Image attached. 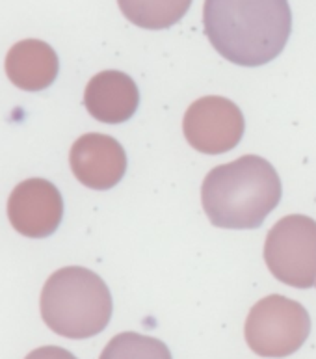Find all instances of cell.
I'll use <instances>...</instances> for the list:
<instances>
[{"label": "cell", "instance_id": "cell-5", "mask_svg": "<svg viewBox=\"0 0 316 359\" xmlns=\"http://www.w3.org/2000/svg\"><path fill=\"white\" fill-rule=\"evenodd\" d=\"M264 261L273 278L296 289H311L316 278V222L284 216L266 236Z\"/></svg>", "mask_w": 316, "mask_h": 359}, {"label": "cell", "instance_id": "cell-6", "mask_svg": "<svg viewBox=\"0 0 316 359\" xmlns=\"http://www.w3.org/2000/svg\"><path fill=\"white\" fill-rule=\"evenodd\" d=\"M240 108L226 97H201L184 114L182 130L193 149L205 155H221L235 149L244 136Z\"/></svg>", "mask_w": 316, "mask_h": 359}, {"label": "cell", "instance_id": "cell-8", "mask_svg": "<svg viewBox=\"0 0 316 359\" xmlns=\"http://www.w3.org/2000/svg\"><path fill=\"white\" fill-rule=\"evenodd\" d=\"M75 177L93 190H110L127 172V155L118 140L90 133L76 140L69 153Z\"/></svg>", "mask_w": 316, "mask_h": 359}, {"label": "cell", "instance_id": "cell-7", "mask_svg": "<svg viewBox=\"0 0 316 359\" xmlns=\"http://www.w3.org/2000/svg\"><path fill=\"white\" fill-rule=\"evenodd\" d=\"M8 218L13 229L28 238L50 236L64 218L62 194L47 179L19 182L8 199Z\"/></svg>", "mask_w": 316, "mask_h": 359}, {"label": "cell", "instance_id": "cell-10", "mask_svg": "<svg viewBox=\"0 0 316 359\" xmlns=\"http://www.w3.org/2000/svg\"><path fill=\"white\" fill-rule=\"evenodd\" d=\"M60 71L58 54L41 39H25L6 56V75L25 91H43L53 86Z\"/></svg>", "mask_w": 316, "mask_h": 359}, {"label": "cell", "instance_id": "cell-9", "mask_svg": "<svg viewBox=\"0 0 316 359\" xmlns=\"http://www.w3.org/2000/svg\"><path fill=\"white\" fill-rule=\"evenodd\" d=\"M139 104L136 82L127 73L108 69L97 73L84 91V107L91 118L108 125L129 121Z\"/></svg>", "mask_w": 316, "mask_h": 359}, {"label": "cell", "instance_id": "cell-11", "mask_svg": "<svg viewBox=\"0 0 316 359\" xmlns=\"http://www.w3.org/2000/svg\"><path fill=\"white\" fill-rule=\"evenodd\" d=\"M119 10L132 25L147 30H164L177 25L192 0H118Z\"/></svg>", "mask_w": 316, "mask_h": 359}, {"label": "cell", "instance_id": "cell-3", "mask_svg": "<svg viewBox=\"0 0 316 359\" xmlns=\"http://www.w3.org/2000/svg\"><path fill=\"white\" fill-rule=\"evenodd\" d=\"M41 316L54 333L67 339H90L112 318V294L95 272L65 266L47 279L41 290Z\"/></svg>", "mask_w": 316, "mask_h": 359}, {"label": "cell", "instance_id": "cell-13", "mask_svg": "<svg viewBox=\"0 0 316 359\" xmlns=\"http://www.w3.org/2000/svg\"><path fill=\"white\" fill-rule=\"evenodd\" d=\"M25 359H78L69 350L60 348V346H41L32 350Z\"/></svg>", "mask_w": 316, "mask_h": 359}, {"label": "cell", "instance_id": "cell-1", "mask_svg": "<svg viewBox=\"0 0 316 359\" xmlns=\"http://www.w3.org/2000/svg\"><path fill=\"white\" fill-rule=\"evenodd\" d=\"M205 34L212 47L244 67L270 64L292 32L289 0H205Z\"/></svg>", "mask_w": 316, "mask_h": 359}, {"label": "cell", "instance_id": "cell-4", "mask_svg": "<svg viewBox=\"0 0 316 359\" xmlns=\"http://www.w3.org/2000/svg\"><path fill=\"white\" fill-rule=\"evenodd\" d=\"M244 332L257 355L287 358L303 346L311 333V318L301 304L272 294L252 307Z\"/></svg>", "mask_w": 316, "mask_h": 359}, {"label": "cell", "instance_id": "cell-2", "mask_svg": "<svg viewBox=\"0 0 316 359\" xmlns=\"http://www.w3.org/2000/svg\"><path fill=\"white\" fill-rule=\"evenodd\" d=\"M281 179L255 155L214 168L205 177L201 201L209 220L224 229H257L281 201Z\"/></svg>", "mask_w": 316, "mask_h": 359}, {"label": "cell", "instance_id": "cell-12", "mask_svg": "<svg viewBox=\"0 0 316 359\" xmlns=\"http://www.w3.org/2000/svg\"><path fill=\"white\" fill-rule=\"evenodd\" d=\"M99 359H173L160 339L135 332L119 333L107 344Z\"/></svg>", "mask_w": 316, "mask_h": 359}]
</instances>
